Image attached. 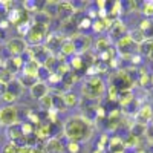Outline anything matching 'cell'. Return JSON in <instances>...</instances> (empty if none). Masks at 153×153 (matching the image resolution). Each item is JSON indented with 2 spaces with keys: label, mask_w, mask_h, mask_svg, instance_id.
I'll return each instance as SVG.
<instances>
[{
  "label": "cell",
  "mask_w": 153,
  "mask_h": 153,
  "mask_svg": "<svg viewBox=\"0 0 153 153\" xmlns=\"http://www.w3.org/2000/svg\"><path fill=\"white\" fill-rule=\"evenodd\" d=\"M61 100H63V103H65L66 109H72V107H76V106H80V95L74 92V89L72 91H65L61 94Z\"/></svg>",
  "instance_id": "cell-13"
},
{
  "label": "cell",
  "mask_w": 153,
  "mask_h": 153,
  "mask_svg": "<svg viewBox=\"0 0 153 153\" xmlns=\"http://www.w3.org/2000/svg\"><path fill=\"white\" fill-rule=\"evenodd\" d=\"M127 32H129V29H127L126 23L121 19H117V20H112V25L107 29V37L110 42H117L121 37H124Z\"/></svg>",
  "instance_id": "cell-8"
},
{
  "label": "cell",
  "mask_w": 153,
  "mask_h": 153,
  "mask_svg": "<svg viewBox=\"0 0 153 153\" xmlns=\"http://www.w3.org/2000/svg\"><path fill=\"white\" fill-rule=\"evenodd\" d=\"M3 60H5V58H3L2 55H0V68H2V66H3Z\"/></svg>",
  "instance_id": "cell-39"
},
{
  "label": "cell",
  "mask_w": 153,
  "mask_h": 153,
  "mask_svg": "<svg viewBox=\"0 0 153 153\" xmlns=\"http://www.w3.org/2000/svg\"><path fill=\"white\" fill-rule=\"evenodd\" d=\"M14 78H16V76L12 75L9 71H6L3 66L0 68V83H3V84H9Z\"/></svg>",
  "instance_id": "cell-31"
},
{
  "label": "cell",
  "mask_w": 153,
  "mask_h": 153,
  "mask_svg": "<svg viewBox=\"0 0 153 153\" xmlns=\"http://www.w3.org/2000/svg\"><path fill=\"white\" fill-rule=\"evenodd\" d=\"M51 31L49 25L45 23H37L31 20V28L25 37V42L28 43V46H37V45H43L45 38L48 35V32Z\"/></svg>",
  "instance_id": "cell-3"
},
{
  "label": "cell",
  "mask_w": 153,
  "mask_h": 153,
  "mask_svg": "<svg viewBox=\"0 0 153 153\" xmlns=\"http://www.w3.org/2000/svg\"><path fill=\"white\" fill-rule=\"evenodd\" d=\"M29 28H31V22H29V23H25V25H20V26H17V28H16V29H17V32L20 34V38L26 37V34H28Z\"/></svg>",
  "instance_id": "cell-35"
},
{
  "label": "cell",
  "mask_w": 153,
  "mask_h": 153,
  "mask_svg": "<svg viewBox=\"0 0 153 153\" xmlns=\"http://www.w3.org/2000/svg\"><path fill=\"white\" fill-rule=\"evenodd\" d=\"M92 153H103V152H100V150H98V149H95V150H94V152H92Z\"/></svg>",
  "instance_id": "cell-41"
},
{
  "label": "cell",
  "mask_w": 153,
  "mask_h": 153,
  "mask_svg": "<svg viewBox=\"0 0 153 153\" xmlns=\"http://www.w3.org/2000/svg\"><path fill=\"white\" fill-rule=\"evenodd\" d=\"M118 95H120V92L115 89L112 84H109V86H106V100L109 101V103H117L118 101Z\"/></svg>",
  "instance_id": "cell-28"
},
{
  "label": "cell",
  "mask_w": 153,
  "mask_h": 153,
  "mask_svg": "<svg viewBox=\"0 0 153 153\" xmlns=\"http://www.w3.org/2000/svg\"><path fill=\"white\" fill-rule=\"evenodd\" d=\"M68 63H69V66H71L72 72L80 74L81 71H84V69H86V66H84V61H83L81 55H78V54L74 55V57H71V58L68 60Z\"/></svg>",
  "instance_id": "cell-20"
},
{
  "label": "cell",
  "mask_w": 153,
  "mask_h": 153,
  "mask_svg": "<svg viewBox=\"0 0 153 153\" xmlns=\"http://www.w3.org/2000/svg\"><path fill=\"white\" fill-rule=\"evenodd\" d=\"M34 153H48V150H46L45 144H42V146H37V147L34 149Z\"/></svg>",
  "instance_id": "cell-36"
},
{
  "label": "cell",
  "mask_w": 153,
  "mask_h": 153,
  "mask_svg": "<svg viewBox=\"0 0 153 153\" xmlns=\"http://www.w3.org/2000/svg\"><path fill=\"white\" fill-rule=\"evenodd\" d=\"M38 68H40V65H38L35 60L28 58V60H25V65L20 69V75H28V76H35V78H37Z\"/></svg>",
  "instance_id": "cell-16"
},
{
  "label": "cell",
  "mask_w": 153,
  "mask_h": 153,
  "mask_svg": "<svg viewBox=\"0 0 153 153\" xmlns=\"http://www.w3.org/2000/svg\"><path fill=\"white\" fill-rule=\"evenodd\" d=\"M16 123H20V112L19 107L14 106H2L0 107V124L8 127Z\"/></svg>",
  "instance_id": "cell-6"
},
{
  "label": "cell",
  "mask_w": 153,
  "mask_h": 153,
  "mask_svg": "<svg viewBox=\"0 0 153 153\" xmlns=\"http://www.w3.org/2000/svg\"><path fill=\"white\" fill-rule=\"evenodd\" d=\"M136 51L141 57H149L153 51V38H146V40L136 46Z\"/></svg>",
  "instance_id": "cell-21"
},
{
  "label": "cell",
  "mask_w": 153,
  "mask_h": 153,
  "mask_svg": "<svg viewBox=\"0 0 153 153\" xmlns=\"http://www.w3.org/2000/svg\"><path fill=\"white\" fill-rule=\"evenodd\" d=\"M139 12L143 14L144 19H152L153 17V2H144V3H141Z\"/></svg>",
  "instance_id": "cell-29"
},
{
  "label": "cell",
  "mask_w": 153,
  "mask_h": 153,
  "mask_svg": "<svg viewBox=\"0 0 153 153\" xmlns=\"http://www.w3.org/2000/svg\"><path fill=\"white\" fill-rule=\"evenodd\" d=\"M80 95L86 101L100 104L106 95V81L101 76H84L80 81Z\"/></svg>",
  "instance_id": "cell-2"
},
{
  "label": "cell",
  "mask_w": 153,
  "mask_h": 153,
  "mask_svg": "<svg viewBox=\"0 0 153 153\" xmlns=\"http://www.w3.org/2000/svg\"><path fill=\"white\" fill-rule=\"evenodd\" d=\"M150 86L153 87V74H150Z\"/></svg>",
  "instance_id": "cell-38"
},
{
  "label": "cell",
  "mask_w": 153,
  "mask_h": 153,
  "mask_svg": "<svg viewBox=\"0 0 153 153\" xmlns=\"http://www.w3.org/2000/svg\"><path fill=\"white\" fill-rule=\"evenodd\" d=\"M58 52H61V54L65 55L66 58H71V57L76 55L75 45H74V42L71 40L69 37H66L65 40H63V43H61V46H60V51H58Z\"/></svg>",
  "instance_id": "cell-18"
},
{
  "label": "cell",
  "mask_w": 153,
  "mask_h": 153,
  "mask_svg": "<svg viewBox=\"0 0 153 153\" xmlns=\"http://www.w3.org/2000/svg\"><path fill=\"white\" fill-rule=\"evenodd\" d=\"M51 95H52V110L57 112L58 115L65 113L68 109H66L65 103H63V100H61V94H51Z\"/></svg>",
  "instance_id": "cell-22"
},
{
  "label": "cell",
  "mask_w": 153,
  "mask_h": 153,
  "mask_svg": "<svg viewBox=\"0 0 153 153\" xmlns=\"http://www.w3.org/2000/svg\"><path fill=\"white\" fill-rule=\"evenodd\" d=\"M48 94H51L49 86H48L46 83H43V81H37V83L29 89V95H31V98L35 100V101L42 100V98L46 97Z\"/></svg>",
  "instance_id": "cell-12"
},
{
  "label": "cell",
  "mask_w": 153,
  "mask_h": 153,
  "mask_svg": "<svg viewBox=\"0 0 153 153\" xmlns=\"http://www.w3.org/2000/svg\"><path fill=\"white\" fill-rule=\"evenodd\" d=\"M75 8L72 2H68V0H63V2H57V17L60 20L69 19L75 14Z\"/></svg>",
  "instance_id": "cell-11"
},
{
  "label": "cell",
  "mask_w": 153,
  "mask_h": 153,
  "mask_svg": "<svg viewBox=\"0 0 153 153\" xmlns=\"http://www.w3.org/2000/svg\"><path fill=\"white\" fill-rule=\"evenodd\" d=\"M6 136H8V141H11V143H17L20 138H23L20 123H16V124H12V126H8V127H6Z\"/></svg>",
  "instance_id": "cell-17"
},
{
  "label": "cell",
  "mask_w": 153,
  "mask_h": 153,
  "mask_svg": "<svg viewBox=\"0 0 153 153\" xmlns=\"http://www.w3.org/2000/svg\"><path fill=\"white\" fill-rule=\"evenodd\" d=\"M6 92H9V94H12V95H14L17 100L25 94V87L20 84V81L17 80V76H16V78L14 80H12L9 84H6Z\"/></svg>",
  "instance_id": "cell-19"
},
{
  "label": "cell",
  "mask_w": 153,
  "mask_h": 153,
  "mask_svg": "<svg viewBox=\"0 0 153 153\" xmlns=\"http://www.w3.org/2000/svg\"><path fill=\"white\" fill-rule=\"evenodd\" d=\"M72 72V69H71V66H69V63L68 61H65V63H58V65L55 66V69H54V74H57L60 78H63L65 75H68V74H71Z\"/></svg>",
  "instance_id": "cell-26"
},
{
  "label": "cell",
  "mask_w": 153,
  "mask_h": 153,
  "mask_svg": "<svg viewBox=\"0 0 153 153\" xmlns=\"http://www.w3.org/2000/svg\"><path fill=\"white\" fill-rule=\"evenodd\" d=\"M80 81H81V75L76 74V72H71V74L65 75V76L61 78L60 86H63L66 91H72V87H74L76 83H80Z\"/></svg>",
  "instance_id": "cell-15"
},
{
  "label": "cell",
  "mask_w": 153,
  "mask_h": 153,
  "mask_svg": "<svg viewBox=\"0 0 153 153\" xmlns=\"http://www.w3.org/2000/svg\"><path fill=\"white\" fill-rule=\"evenodd\" d=\"M152 120H153V106L149 103H144L133 117V123L141 126H147Z\"/></svg>",
  "instance_id": "cell-9"
},
{
  "label": "cell",
  "mask_w": 153,
  "mask_h": 153,
  "mask_svg": "<svg viewBox=\"0 0 153 153\" xmlns=\"http://www.w3.org/2000/svg\"><path fill=\"white\" fill-rule=\"evenodd\" d=\"M133 98H135L133 91H123V92H120V95H118V101H117V103H118L121 107H124V106L129 104Z\"/></svg>",
  "instance_id": "cell-24"
},
{
  "label": "cell",
  "mask_w": 153,
  "mask_h": 153,
  "mask_svg": "<svg viewBox=\"0 0 153 153\" xmlns=\"http://www.w3.org/2000/svg\"><path fill=\"white\" fill-rule=\"evenodd\" d=\"M3 35H5V34H3V31H0V40L3 38Z\"/></svg>",
  "instance_id": "cell-40"
},
{
  "label": "cell",
  "mask_w": 153,
  "mask_h": 153,
  "mask_svg": "<svg viewBox=\"0 0 153 153\" xmlns=\"http://www.w3.org/2000/svg\"><path fill=\"white\" fill-rule=\"evenodd\" d=\"M115 49H117L118 57H123V58H127V60H129L132 55L138 54V51H136V45L130 40L129 34H126L124 37H121V38H120V40L115 42Z\"/></svg>",
  "instance_id": "cell-5"
},
{
  "label": "cell",
  "mask_w": 153,
  "mask_h": 153,
  "mask_svg": "<svg viewBox=\"0 0 153 153\" xmlns=\"http://www.w3.org/2000/svg\"><path fill=\"white\" fill-rule=\"evenodd\" d=\"M92 46H94V54L100 55V54L106 52V51L112 46V42L109 40V37H107V35H101V37H98L97 40L94 42Z\"/></svg>",
  "instance_id": "cell-14"
},
{
  "label": "cell",
  "mask_w": 153,
  "mask_h": 153,
  "mask_svg": "<svg viewBox=\"0 0 153 153\" xmlns=\"http://www.w3.org/2000/svg\"><path fill=\"white\" fill-rule=\"evenodd\" d=\"M65 150L68 153H81L83 147L80 143H75V141H66L65 143Z\"/></svg>",
  "instance_id": "cell-30"
},
{
  "label": "cell",
  "mask_w": 153,
  "mask_h": 153,
  "mask_svg": "<svg viewBox=\"0 0 153 153\" xmlns=\"http://www.w3.org/2000/svg\"><path fill=\"white\" fill-rule=\"evenodd\" d=\"M127 34H129V37H130V40L138 46V45H141L144 40H146V34L141 31V29H138V28H133V29H130L129 32H127Z\"/></svg>",
  "instance_id": "cell-23"
},
{
  "label": "cell",
  "mask_w": 153,
  "mask_h": 153,
  "mask_svg": "<svg viewBox=\"0 0 153 153\" xmlns=\"http://www.w3.org/2000/svg\"><path fill=\"white\" fill-rule=\"evenodd\" d=\"M61 133L66 141H75L80 144L87 143L94 136V123L87 121L81 115H69L63 121Z\"/></svg>",
  "instance_id": "cell-1"
},
{
  "label": "cell",
  "mask_w": 153,
  "mask_h": 153,
  "mask_svg": "<svg viewBox=\"0 0 153 153\" xmlns=\"http://www.w3.org/2000/svg\"><path fill=\"white\" fill-rule=\"evenodd\" d=\"M0 100H2V103H3V106H14L16 103H17V98L12 95V94H9V92H5L2 97H0Z\"/></svg>",
  "instance_id": "cell-33"
},
{
  "label": "cell",
  "mask_w": 153,
  "mask_h": 153,
  "mask_svg": "<svg viewBox=\"0 0 153 153\" xmlns=\"http://www.w3.org/2000/svg\"><path fill=\"white\" fill-rule=\"evenodd\" d=\"M17 146L14 144V143H11V141H8L6 144H3V147H2V153H17Z\"/></svg>",
  "instance_id": "cell-34"
},
{
  "label": "cell",
  "mask_w": 153,
  "mask_h": 153,
  "mask_svg": "<svg viewBox=\"0 0 153 153\" xmlns=\"http://www.w3.org/2000/svg\"><path fill=\"white\" fill-rule=\"evenodd\" d=\"M109 84H112L118 92H123V91H133V78L130 76L129 71L127 69H120L113 74L112 80L109 81Z\"/></svg>",
  "instance_id": "cell-4"
},
{
  "label": "cell",
  "mask_w": 153,
  "mask_h": 153,
  "mask_svg": "<svg viewBox=\"0 0 153 153\" xmlns=\"http://www.w3.org/2000/svg\"><path fill=\"white\" fill-rule=\"evenodd\" d=\"M45 147L48 153H65V143H63V133H58L57 136H52L46 139Z\"/></svg>",
  "instance_id": "cell-10"
},
{
  "label": "cell",
  "mask_w": 153,
  "mask_h": 153,
  "mask_svg": "<svg viewBox=\"0 0 153 153\" xmlns=\"http://www.w3.org/2000/svg\"><path fill=\"white\" fill-rule=\"evenodd\" d=\"M5 49L8 51L9 57H22L26 54L28 51V43L25 42V38L20 37H12L5 43Z\"/></svg>",
  "instance_id": "cell-7"
},
{
  "label": "cell",
  "mask_w": 153,
  "mask_h": 153,
  "mask_svg": "<svg viewBox=\"0 0 153 153\" xmlns=\"http://www.w3.org/2000/svg\"><path fill=\"white\" fill-rule=\"evenodd\" d=\"M38 107H40L45 113L52 110V95L48 94L46 97H43L42 100H38Z\"/></svg>",
  "instance_id": "cell-25"
},
{
  "label": "cell",
  "mask_w": 153,
  "mask_h": 153,
  "mask_svg": "<svg viewBox=\"0 0 153 153\" xmlns=\"http://www.w3.org/2000/svg\"><path fill=\"white\" fill-rule=\"evenodd\" d=\"M5 92H6V84L0 83V97H2V95H3Z\"/></svg>",
  "instance_id": "cell-37"
},
{
  "label": "cell",
  "mask_w": 153,
  "mask_h": 153,
  "mask_svg": "<svg viewBox=\"0 0 153 153\" xmlns=\"http://www.w3.org/2000/svg\"><path fill=\"white\" fill-rule=\"evenodd\" d=\"M17 80H19L20 84L25 87V91H26V89H31V87L38 81L35 76H28V75H20V76H17Z\"/></svg>",
  "instance_id": "cell-27"
},
{
  "label": "cell",
  "mask_w": 153,
  "mask_h": 153,
  "mask_svg": "<svg viewBox=\"0 0 153 153\" xmlns=\"http://www.w3.org/2000/svg\"><path fill=\"white\" fill-rule=\"evenodd\" d=\"M106 153H109V152H106Z\"/></svg>",
  "instance_id": "cell-42"
},
{
  "label": "cell",
  "mask_w": 153,
  "mask_h": 153,
  "mask_svg": "<svg viewBox=\"0 0 153 153\" xmlns=\"http://www.w3.org/2000/svg\"><path fill=\"white\" fill-rule=\"evenodd\" d=\"M20 127H22V133H23V136H31V135H34L35 126L31 124L29 121H22V123H20Z\"/></svg>",
  "instance_id": "cell-32"
}]
</instances>
